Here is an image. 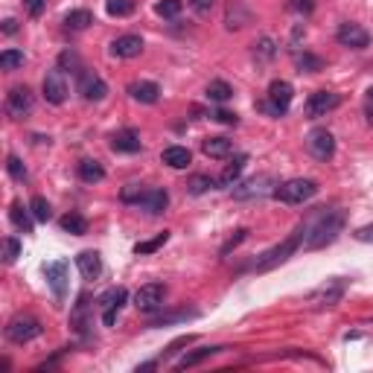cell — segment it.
<instances>
[{
    "label": "cell",
    "instance_id": "6da1fadb",
    "mask_svg": "<svg viewBox=\"0 0 373 373\" xmlns=\"http://www.w3.org/2000/svg\"><path fill=\"white\" fill-rule=\"evenodd\" d=\"M342 231H344V213L323 207L310 222H303V251H318L333 245Z\"/></svg>",
    "mask_w": 373,
    "mask_h": 373
},
{
    "label": "cell",
    "instance_id": "7a4b0ae2",
    "mask_svg": "<svg viewBox=\"0 0 373 373\" xmlns=\"http://www.w3.org/2000/svg\"><path fill=\"white\" fill-rule=\"evenodd\" d=\"M120 201L123 204H135V207H143L146 213L152 216H160L169 204V192L160 190V187H143V184H125L120 190Z\"/></svg>",
    "mask_w": 373,
    "mask_h": 373
},
{
    "label": "cell",
    "instance_id": "3957f363",
    "mask_svg": "<svg viewBox=\"0 0 373 373\" xmlns=\"http://www.w3.org/2000/svg\"><path fill=\"white\" fill-rule=\"evenodd\" d=\"M298 248H303V224H298L295 228V234H289L280 245H274V248H268V251H263L259 254L254 263H251V271H257V274H263V271H271V268H277V266H283L286 259L295 254Z\"/></svg>",
    "mask_w": 373,
    "mask_h": 373
},
{
    "label": "cell",
    "instance_id": "277c9868",
    "mask_svg": "<svg viewBox=\"0 0 373 373\" xmlns=\"http://www.w3.org/2000/svg\"><path fill=\"white\" fill-rule=\"evenodd\" d=\"M318 196V184L312 178H291V181H283L274 190V199L283 204H303Z\"/></svg>",
    "mask_w": 373,
    "mask_h": 373
},
{
    "label": "cell",
    "instance_id": "5b68a950",
    "mask_svg": "<svg viewBox=\"0 0 373 373\" xmlns=\"http://www.w3.org/2000/svg\"><path fill=\"white\" fill-rule=\"evenodd\" d=\"M291 100H295V88H291L286 79H274V82L268 85L266 102L259 108H263L266 114H271V117H283L289 111V105H291Z\"/></svg>",
    "mask_w": 373,
    "mask_h": 373
},
{
    "label": "cell",
    "instance_id": "8992f818",
    "mask_svg": "<svg viewBox=\"0 0 373 373\" xmlns=\"http://www.w3.org/2000/svg\"><path fill=\"white\" fill-rule=\"evenodd\" d=\"M277 178L274 175H257V178H248L242 184H234V199L236 201H251V199H263V196H274L277 190Z\"/></svg>",
    "mask_w": 373,
    "mask_h": 373
},
{
    "label": "cell",
    "instance_id": "52a82bcc",
    "mask_svg": "<svg viewBox=\"0 0 373 373\" xmlns=\"http://www.w3.org/2000/svg\"><path fill=\"white\" fill-rule=\"evenodd\" d=\"M41 321L38 318H32V315H15L9 323H6V338L12 344H29L32 338H38L41 335Z\"/></svg>",
    "mask_w": 373,
    "mask_h": 373
},
{
    "label": "cell",
    "instance_id": "ba28073f",
    "mask_svg": "<svg viewBox=\"0 0 373 373\" xmlns=\"http://www.w3.org/2000/svg\"><path fill=\"white\" fill-rule=\"evenodd\" d=\"M338 105H342V96H338V93H333V91H315V93H310V100H306L303 114L310 120H318V117H327L330 111H335Z\"/></svg>",
    "mask_w": 373,
    "mask_h": 373
},
{
    "label": "cell",
    "instance_id": "9c48e42d",
    "mask_svg": "<svg viewBox=\"0 0 373 373\" xmlns=\"http://www.w3.org/2000/svg\"><path fill=\"white\" fill-rule=\"evenodd\" d=\"M164 298H167V286L164 283H146V286L137 289L135 306H137L140 312L152 315V312H158L160 306H164Z\"/></svg>",
    "mask_w": 373,
    "mask_h": 373
},
{
    "label": "cell",
    "instance_id": "30bf717a",
    "mask_svg": "<svg viewBox=\"0 0 373 373\" xmlns=\"http://www.w3.org/2000/svg\"><path fill=\"white\" fill-rule=\"evenodd\" d=\"M32 105H36V96H32V91L26 85H15L6 93V105L3 108H6V114L12 120H21V117H26L32 111Z\"/></svg>",
    "mask_w": 373,
    "mask_h": 373
},
{
    "label": "cell",
    "instance_id": "8fae6325",
    "mask_svg": "<svg viewBox=\"0 0 373 373\" xmlns=\"http://www.w3.org/2000/svg\"><path fill=\"white\" fill-rule=\"evenodd\" d=\"M306 152H310L315 160H330L335 155V137L327 128H312L306 135Z\"/></svg>",
    "mask_w": 373,
    "mask_h": 373
},
{
    "label": "cell",
    "instance_id": "7c38bea8",
    "mask_svg": "<svg viewBox=\"0 0 373 373\" xmlns=\"http://www.w3.org/2000/svg\"><path fill=\"white\" fill-rule=\"evenodd\" d=\"M76 76H79V79H76V91L82 93V100H88V102H100V100H105L108 85H105L93 70H85V68H82Z\"/></svg>",
    "mask_w": 373,
    "mask_h": 373
},
{
    "label": "cell",
    "instance_id": "4fadbf2b",
    "mask_svg": "<svg viewBox=\"0 0 373 373\" xmlns=\"http://www.w3.org/2000/svg\"><path fill=\"white\" fill-rule=\"evenodd\" d=\"M125 300H128V291L123 286L108 289L105 295L100 298V310H102V323H105V327H114V323H117V315L125 306Z\"/></svg>",
    "mask_w": 373,
    "mask_h": 373
},
{
    "label": "cell",
    "instance_id": "5bb4252c",
    "mask_svg": "<svg viewBox=\"0 0 373 373\" xmlns=\"http://www.w3.org/2000/svg\"><path fill=\"white\" fill-rule=\"evenodd\" d=\"M44 277H47V286L53 289V298L61 303L64 295H68V263H64V259L47 263L44 266Z\"/></svg>",
    "mask_w": 373,
    "mask_h": 373
},
{
    "label": "cell",
    "instance_id": "9a60e30c",
    "mask_svg": "<svg viewBox=\"0 0 373 373\" xmlns=\"http://www.w3.org/2000/svg\"><path fill=\"white\" fill-rule=\"evenodd\" d=\"M335 41L342 47H350V50H365V47L370 44V32L359 24H342L335 32Z\"/></svg>",
    "mask_w": 373,
    "mask_h": 373
},
{
    "label": "cell",
    "instance_id": "2e32d148",
    "mask_svg": "<svg viewBox=\"0 0 373 373\" xmlns=\"http://www.w3.org/2000/svg\"><path fill=\"white\" fill-rule=\"evenodd\" d=\"M41 91H44V100L50 102V105H61V102H64V96H68V85H64V79H61V70H59V68L47 70L44 82H41Z\"/></svg>",
    "mask_w": 373,
    "mask_h": 373
},
{
    "label": "cell",
    "instance_id": "e0dca14e",
    "mask_svg": "<svg viewBox=\"0 0 373 373\" xmlns=\"http://www.w3.org/2000/svg\"><path fill=\"white\" fill-rule=\"evenodd\" d=\"M125 91L135 102H143V105H155L160 100V88L155 82H146V79H137V82H132Z\"/></svg>",
    "mask_w": 373,
    "mask_h": 373
},
{
    "label": "cell",
    "instance_id": "ac0fdd59",
    "mask_svg": "<svg viewBox=\"0 0 373 373\" xmlns=\"http://www.w3.org/2000/svg\"><path fill=\"white\" fill-rule=\"evenodd\" d=\"M143 53V38L140 36H120L111 41V56L117 59H135Z\"/></svg>",
    "mask_w": 373,
    "mask_h": 373
},
{
    "label": "cell",
    "instance_id": "d6986e66",
    "mask_svg": "<svg viewBox=\"0 0 373 373\" xmlns=\"http://www.w3.org/2000/svg\"><path fill=\"white\" fill-rule=\"evenodd\" d=\"M140 135L135 132V128H123V132H114L111 135V149L114 152H125V155H135L140 152Z\"/></svg>",
    "mask_w": 373,
    "mask_h": 373
},
{
    "label": "cell",
    "instance_id": "ffe728a7",
    "mask_svg": "<svg viewBox=\"0 0 373 373\" xmlns=\"http://www.w3.org/2000/svg\"><path fill=\"white\" fill-rule=\"evenodd\" d=\"M76 268H79V274H82L85 280H96L102 274V257L96 251H82L76 257Z\"/></svg>",
    "mask_w": 373,
    "mask_h": 373
},
{
    "label": "cell",
    "instance_id": "44dd1931",
    "mask_svg": "<svg viewBox=\"0 0 373 373\" xmlns=\"http://www.w3.org/2000/svg\"><path fill=\"white\" fill-rule=\"evenodd\" d=\"M160 160L172 169H187L192 164V155H190L187 146H167V149L160 152Z\"/></svg>",
    "mask_w": 373,
    "mask_h": 373
},
{
    "label": "cell",
    "instance_id": "7402d4cb",
    "mask_svg": "<svg viewBox=\"0 0 373 373\" xmlns=\"http://www.w3.org/2000/svg\"><path fill=\"white\" fill-rule=\"evenodd\" d=\"M222 350H228V347H199V350H192V353H184V359H178L175 367L178 370H190V367H196V365H201L207 359H213V356L222 353Z\"/></svg>",
    "mask_w": 373,
    "mask_h": 373
},
{
    "label": "cell",
    "instance_id": "603a6c76",
    "mask_svg": "<svg viewBox=\"0 0 373 373\" xmlns=\"http://www.w3.org/2000/svg\"><path fill=\"white\" fill-rule=\"evenodd\" d=\"M9 219H12V224H15L18 231L32 234V219H36V216H32V210L24 207L21 201H12V204H9Z\"/></svg>",
    "mask_w": 373,
    "mask_h": 373
},
{
    "label": "cell",
    "instance_id": "cb8c5ba5",
    "mask_svg": "<svg viewBox=\"0 0 373 373\" xmlns=\"http://www.w3.org/2000/svg\"><path fill=\"white\" fill-rule=\"evenodd\" d=\"M245 164H248V155H236L228 167H224V172L216 178V184L219 187H234L236 184V178L242 175V169H245Z\"/></svg>",
    "mask_w": 373,
    "mask_h": 373
},
{
    "label": "cell",
    "instance_id": "d4e9b609",
    "mask_svg": "<svg viewBox=\"0 0 373 373\" xmlns=\"http://www.w3.org/2000/svg\"><path fill=\"white\" fill-rule=\"evenodd\" d=\"M201 152L207 158H228L234 152V143L228 137H207L201 140Z\"/></svg>",
    "mask_w": 373,
    "mask_h": 373
},
{
    "label": "cell",
    "instance_id": "484cf974",
    "mask_svg": "<svg viewBox=\"0 0 373 373\" xmlns=\"http://www.w3.org/2000/svg\"><path fill=\"white\" fill-rule=\"evenodd\" d=\"M342 295H344V283L342 280H333L330 286H321L315 295H312V300H318L321 306H333V303L342 300Z\"/></svg>",
    "mask_w": 373,
    "mask_h": 373
},
{
    "label": "cell",
    "instance_id": "4316f807",
    "mask_svg": "<svg viewBox=\"0 0 373 373\" xmlns=\"http://www.w3.org/2000/svg\"><path fill=\"white\" fill-rule=\"evenodd\" d=\"M93 24V15L88 9H73L64 15V29H70V32H82Z\"/></svg>",
    "mask_w": 373,
    "mask_h": 373
},
{
    "label": "cell",
    "instance_id": "83f0119b",
    "mask_svg": "<svg viewBox=\"0 0 373 373\" xmlns=\"http://www.w3.org/2000/svg\"><path fill=\"white\" fill-rule=\"evenodd\" d=\"M192 318H199V310H175V312H164V315H158L149 321V327H167V323H178V321H192Z\"/></svg>",
    "mask_w": 373,
    "mask_h": 373
},
{
    "label": "cell",
    "instance_id": "f1b7e54d",
    "mask_svg": "<svg viewBox=\"0 0 373 373\" xmlns=\"http://www.w3.org/2000/svg\"><path fill=\"white\" fill-rule=\"evenodd\" d=\"M79 178H82L85 184H100L102 178H105V169H102V164L100 160H82V164H79Z\"/></svg>",
    "mask_w": 373,
    "mask_h": 373
},
{
    "label": "cell",
    "instance_id": "f546056e",
    "mask_svg": "<svg viewBox=\"0 0 373 373\" xmlns=\"http://www.w3.org/2000/svg\"><path fill=\"white\" fill-rule=\"evenodd\" d=\"M70 327L76 333H85L91 323H88V295H79V303H76V310L70 312Z\"/></svg>",
    "mask_w": 373,
    "mask_h": 373
},
{
    "label": "cell",
    "instance_id": "4dcf8cb0",
    "mask_svg": "<svg viewBox=\"0 0 373 373\" xmlns=\"http://www.w3.org/2000/svg\"><path fill=\"white\" fill-rule=\"evenodd\" d=\"M61 231H68L73 236H82L88 234V219L82 213H68V216H61Z\"/></svg>",
    "mask_w": 373,
    "mask_h": 373
},
{
    "label": "cell",
    "instance_id": "1f68e13d",
    "mask_svg": "<svg viewBox=\"0 0 373 373\" xmlns=\"http://www.w3.org/2000/svg\"><path fill=\"white\" fill-rule=\"evenodd\" d=\"M234 96V88L228 82H222V79H213V82L207 85V100L210 102H228Z\"/></svg>",
    "mask_w": 373,
    "mask_h": 373
},
{
    "label": "cell",
    "instance_id": "d6a6232c",
    "mask_svg": "<svg viewBox=\"0 0 373 373\" xmlns=\"http://www.w3.org/2000/svg\"><path fill=\"white\" fill-rule=\"evenodd\" d=\"M213 187H216V178H210V175H192L190 181H187V192H190V196H201V192L213 190Z\"/></svg>",
    "mask_w": 373,
    "mask_h": 373
},
{
    "label": "cell",
    "instance_id": "836d02e7",
    "mask_svg": "<svg viewBox=\"0 0 373 373\" xmlns=\"http://www.w3.org/2000/svg\"><path fill=\"white\" fill-rule=\"evenodd\" d=\"M295 64H298L300 73H318V70H323V59H318V56H312V53L295 56Z\"/></svg>",
    "mask_w": 373,
    "mask_h": 373
},
{
    "label": "cell",
    "instance_id": "e575fe53",
    "mask_svg": "<svg viewBox=\"0 0 373 373\" xmlns=\"http://www.w3.org/2000/svg\"><path fill=\"white\" fill-rule=\"evenodd\" d=\"M181 9H184V0H158L155 3V12L160 18H178Z\"/></svg>",
    "mask_w": 373,
    "mask_h": 373
},
{
    "label": "cell",
    "instance_id": "d590c367",
    "mask_svg": "<svg viewBox=\"0 0 373 373\" xmlns=\"http://www.w3.org/2000/svg\"><path fill=\"white\" fill-rule=\"evenodd\" d=\"M105 9L111 18H125L135 12V0H105Z\"/></svg>",
    "mask_w": 373,
    "mask_h": 373
},
{
    "label": "cell",
    "instance_id": "8d00e7d4",
    "mask_svg": "<svg viewBox=\"0 0 373 373\" xmlns=\"http://www.w3.org/2000/svg\"><path fill=\"white\" fill-rule=\"evenodd\" d=\"M29 210H32V216H36L38 222H47V219L53 216V210H50V201H47L44 196H36V199H32V201H29Z\"/></svg>",
    "mask_w": 373,
    "mask_h": 373
},
{
    "label": "cell",
    "instance_id": "74e56055",
    "mask_svg": "<svg viewBox=\"0 0 373 373\" xmlns=\"http://www.w3.org/2000/svg\"><path fill=\"white\" fill-rule=\"evenodd\" d=\"M167 239H169V231H164V234H158L155 239H146V242H137V245H135V254H152V251H158L160 245H167Z\"/></svg>",
    "mask_w": 373,
    "mask_h": 373
},
{
    "label": "cell",
    "instance_id": "f35d334b",
    "mask_svg": "<svg viewBox=\"0 0 373 373\" xmlns=\"http://www.w3.org/2000/svg\"><path fill=\"white\" fill-rule=\"evenodd\" d=\"M24 64V53L21 50H3L0 53V68L3 70H15V68H21Z\"/></svg>",
    "mask_w": 373,
    "mask_h": 373
},
{
    "label": "cell",
    "instance_id": "ab89813d",
    "mask_svg": "<svg viewBox=\"0 0 373 373\" xmlns=\"http://www.w3.org/2000/svg\"><path fill=\"white\" fill-rule=\"evenodd\" d=\"M18 254H21V242L15 239V236H6L3 239V263H15V259H18Z\"/></svg>",
    "mask_w": 373,
    "mask_h": 373
},
{
    "label": "cell",
    "instance_id": "60d3db41",
    "mask_svg": "<svg viewBox=\"0 0 373 373\" xmlns=\"http://www.w3.org/2000/svg\"><path fill=\"white\" fill-rule=\"evenodd\" d=\"M6 172L15 178V181H26V169H24V164H21V158L9 155V158H6Z\"/></svg>",
    "mask_w": 373,
    "mask_h": 373
},
{
    "label": "cell",
    "instance_id": "b9f144b4",
    "mask_svg": "<svg viewBox=\"0 0 373 373\" xmlns=\"http://www.w3.org/2000/svg\"><path fill=\"white\" fill-rule=\"evenodd\" d=\"M73 70V73H79V70H82V68H79V56L73 53V50H64L61 56H59V70Z\"/></svg>",
    "mask_w": 373,
    "mask_h": 373
},
{
    "label": "cell",
    "instance_id": "7bdbcfd3",
    "mask_svg": "<svg viewBox=\"0 0 373 373\" xmlns=\"http://www.w3.org/2000/svg\"><path fill=\"white\" fill-rule=\"evenodd\" d=\"M254 56H257V59H271V56H274V41H271V38H259V41L254 44Z\"/></svg>",
    "mask_w": 373,
    "mask_h": 373
},
{
    "label": "cell",
    "instance_id": "ee69618b",
    "mask_svg": "<svg viewBox=\"0 0 373 373\" xmlns=\"http://www.w3.org/2000/svg\"><path fill=\"white\" fill-rule=\"evenodd\" d=\"M192 342H196V335H181V338H178V342H172V344L164 350V359H169V356H175L178 350H181V347H187V344H192Z\"/></svg>",
    "mask_w": 373,
    "mask_h": 373
},
{
    "label": "cell",
    "instance_id": "f6af8a7d",
    "mask_svg": "<svg viewBox=\"0 0 373 373\" xmlns=\"http://www.w3.org/2000/svg\"><path fill=\"white\" fill-rule=\"evenodd\" d=\"M24 9L32 15V18H38V15L47 9V0H24Z\"/></svg>",
    "mask_w": 373,
    "mask_h": 373
},
{
    "label": "cell",
    "instance_id": "bcb514c9",
    "mask_svg": "<svg viewBox=\"0 0 373 373\" xmlns=\"http://www.w3.org/2000/svg\"><path fill=\"white\" fill-rule=\"evenodd\" d=\"M289 9H291V12H303V15H310V12L315 9V3H312V0H289Z\"/></svg>",
    "mask_w": 373,
    "mask_h": 373
},
{
    "label": "cell",
    "instance_id": "7dc6e473",
    "mask_svg": "<svg viewBox=\"0 0 373 373\" xmlns=\"http://www.w3.org/2000/svg\"><path fill=\"white\" fill-rule=\"evenodd\" d=\"M187 6L192 12H199V15H207L210 9H213V0H187Z\"/></svg>",
    "mask_w": 373,
    "mask_h": 373
},
{
    "label": "cell",
    "instance_id": "c3c4849f",
    "mask_svg": "<svg viewBox=\"0 0 373 373\" xmlns=\"http://www.w3.org/2000/svg\"><path fill=\"white\" fill-rule=\"evenodd\" d=\"M210 117H213L216 123H224V125H236V123H239V117H236V114H231V111H213Z\"/></svg>",
    "mask_w": 373,
    "mask_h": 373
},
{
    "label": "cell",
    "instance_id": "681fc988",
    "mask_svg": "<svg viewBox=\"0 0 373 373\" xmlns=\"http://www.w3.org/2000/svg\"><path fill=\"white\" fill-rule=\"evenodd\" d=\"M245 236H248V231H245V228H242V231H236V236H234V239H228V242H224V248H222V257L228 254L231 248H236V245H239V242L245 239Z\"/></svg>",
    "mask_w": 373,
    "mask_h": 373
},
{
    "label": "cell",
    "instance_id": "f907efd6",
    "mask_svg": "<svg viewBox=\"0 0 373 373\" xmlns=\"http://www.w3.org/2000/svg\"><path fill=\"white\" fill-rule=\"evenodd\" d=\"M353 236L359 239V242H373V224H365V228H359Z\"/></svg>",
    "mask_w": 373,
    "mask_h": 373
},
{
    "label": "cell",
    "instance_id": "816d5d0a",
    "mask_svg": "<svg viewBox=\"0 0 373 373\" xmlns=\"http://www.w3.org/2000/svg\"><path fill=\"white\" fill-rule=\"evenodd\" d=\"M365 114H367V123L373 125V88H370L367 96H365Z\"/></svg>",
    "mask_w": 373,
    "mask_h": 373
},
{
    "label": "cell",
    "instance_id": "f5cc1de1",
    "mask_svg": "<svg viewBox=\"0 0 373 373\" xmlns=\"http://www.w3.org/2000/svg\"><path fill=\"white\" fill-rule=\"evenodd\" d=\"M3 32H6V36H15V32H18V24H15L12 18H6L3 21Z\"/></svg>",
    "mask_w": 373,
    "mask_h": 373
}]
</instances>
